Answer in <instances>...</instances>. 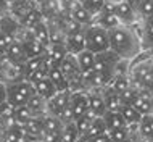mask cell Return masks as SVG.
<instances>
[{
    "label": "cell",
    "instance_id": "6da1fadb",
    "mask_svg": "<svg viewBox=\"0 0 153 142\" xmlns=\"http://www.w3.org/2000/svg\"><path fill=\"white\" fill-rule=\"evenodd\" d=\"M110 49L124 60H134L142 50V37L132 29V26H121L111 29Z\"/></svg>",
    "mask_w": 153,
    "mask_h": 142
},
{
    "label": "cell",
    "instance_id": "7a4b0ae2",
    "mask_svg": "<svg viewBox=\"0 0 153 142\" xmlns=\"http://www.w3.org/2000/svg\"><path fill=\"white\" fill-rule=\"evenodd\" d=\"M85 32V49L94 53H102L110 50V32L98 24L84 26Z\"/></svg>",
    "mask_w": 153,
    "mask_h": 142
},
{
    "label": "cell",
    "instance_id": "3957f363",
    "mask_svg": "<svg viewBox=\"0 0 153 142\" xmlns=\"http://www.w3.org/2000/svg\"><path fill=\"white\" fill-rule=\"evenodd\" d=\"M7 90H8V102L13 107L26 105L29 102V99L36 94V89L32 86V82H29L27 79L7 84Z\"/></svg>",
    "mask_w": 153,
    "mask_h": 142
},
{
    "label": "cell",
    "instance_id": "277c9868",
    "mask_svg": "<svg viewBox=\"0 0 153 142\" xmlns=\"http://www.w3.org/2000/svg\"><path fill=\"white\" fill-rule=\"evenodd\" d=\"M113 11H114V15L118 16V19L121 21V24H124V26H131V24H134L135 21H137V18H139L137 10H135L131 3H127L126 0H121V2L114 3Z\"/></svg>",
    "mask_w": 153,
    "mask_h": 142
},
{
    "label": "cell",
    "instance_id": "5b68a950",
    "mask_svg": "<svg viewBox=\"0 0 153 142\" xmlns=\"http://www.w3.org/2000/svg\"><path fill=\"white\" fill-rule=\"evenodd\" d=\"M71 102V90H63V92H56L50 100H47V113L55 115L60 118L63 110L69 105Z\"/></svg>",
    "mask_w": 153,
    "mask_h": 142
},
{
    "label": "cell",
    "instance_id": "8992f818",
    "mask_svg": "<svg viewBox=\"0 0 153 142\" xmlns=\"http://www.w3.org/2000/svg\"><path fill=\"white\" fill-rule=\"evenodd\" d=\"M71 107L74 121L81 118L82 115L87 113L89 110V90H79V92H71Z\"/></svg>",
    "mask_w": 153,
    "mask_h": 142
},
{
    "label": "cell",
    "instance_id": "52a82bcc",
    "mask_svg": "<svg viewBox=\"0 0 153 142\" xmlns=\"http://www.w3.org/2000/svg\"><path fill=\"white\" fill-rule=\"evenodd\" d=\"M21 29H23L21 21L11 13L0 16V32H3V34L16 39V37L19 36V32H21Z\"/></svg>",
    "mask_w": 153,
    "mask_h": 142
},
{
    "label": "cell",
    "instance_id": "ba28073f",
    "mask_svg": "<svg viewBox=\"0 0 153 142\" xmlns=\"http://www.w3.org/2000/svg\"><path fill=\"white\" fill-rule=\"evenodd\" d=\"M65 45H66V49H68V52L73 53V55H77L79 52L85 50V32H84V28L66 36Z\"/></svg>",
    "mask_w": 153,
    "mask_h": 142
},
{
    "label": "cell",
    "instance_id": "9c48e42d",
    "mask_svg": "<svg viewBox=\"0 0 153 142\" xmlns=\"http://www.w3.org/2000/svg\"><path fill=\"white\" fill-rule=\"evenodd\" d=\"M152 90H139L137 97L134 99L132 105L140 111V115H153V95L150 94Z\"/></svg>",
    "mask_w": 153,
    "mask_h": 142
},
{
    "label": "cell",
    "instance_id": "30bf717a",
    "mask_svg": "<svg viewBox=\"0 0 153 142\" xmlns=\"http://www.w3.org/2000/svg\"><path fill=\"white\" fill-rule=\"evenodd\" d=\"M106 103H105V97L100 92H92L89 90V113L94 116V118H98V116H103L106 113Z\"/></svg>",
    "mask_w": 153,
    "mask_h": 142
},
{
    "label": "cell",
    "instance_id": "8fae6325",
    "mask_svg": "<svg viewBox=\"0 0 153 142\" xmlns=\"http://www.w3.org/2000/svg\"><path fill=\"white\" fill-rule=\"evenodd\" d=\"M39 10L42 11L44 18L48 21H53V19H58L61 15V5L60 0H39Z\"/></svg>",
    "mask_w": 153,
    "mask_h": 142
},
{
    "label": "cell",
    "instance_id": "7c38bea8",
    "mask_svg": "<svg viewBox=\"0 0 153 142\" xmlns=\"http://www.w3.org/2000/svg\"><path fill=\"white\" fill-rule=\"evenodd\" d=\"M152 73H153V61L150 58L148 61H142V63L135 65L134 68H132V81L139 82V84L142 86Z\"/></svg>",
    "mask_w": 153,
    "mask_h": 142
},
{
    "label": "cell",
    "instance_id": "4fadbf2b",
    "mask_svg": "<svg viewBox=\"0 0 153 142\" xmlns=\"http://www.w3.org/2000/svg\"><path fill=\"white\" fill-rule=\"evenodd\" d=\"M44 116V115H42ZM42 116L39 115H34L31 120H27L26 123L23 124L24 129H26L27 136L31 139H40L42 137V132H44V121H42Z\"/></svg>",
    "mask_w": 153,
    "mask_h": 142
},
{
    "label": "cell",
    "instance_id": "5bb4252c",
    "mask_svg": "<svg viewBox=\"0 0 153 142\" xmlns=\"http://www.w3.org/2000/svg\"><path fill=\"white\" fill-rule=\"evenodd\" d=\"M24 50H26L27 58H34V57H44L48 52V47L45 44H42L40 40H37L36 37H32L29 40H24L23 42Z\"/></svg>",
    "mask_w": 153,
    "mask_h": 142
},
{
    "label": "cell",
    "instance_id": "9a60e30c",
    "mask_svg": "<svg viewBox=\"0 0 153 142\" xmlns=\"http://www.w3.org/2000/svg\"><path fill=\"white\" fill-rule=\"evenodd\" d=\"M7 57L10 58V60L16 61V63H21L24 65L27 61V55H26V50H24V45L23 42H19V40H13V42L10 44V47L7 50Z\"/></svg>",
    "mask_w": 153,
    "mask_h": 142
},
{
    "label": "cell",
    "instance_id": "2e32d148",
    "mask_svg": "<svg viewBox=\"0 0 153 142\" xmlns=\"http://www.w3.org/2000/svg\"><path fill=\"white\" fill-rule=\"evenodd\" d=\"M37 3L34 0H15L13 3H10V13L16 16L18 19H21L26 13H29L32 8H36Z\"/></svg>",
    "mask_w": 153,
    "mask_h": 142
},
{
    "label": "cell",
    "instance_id": "e0dca14e",
    "mask_svg": "<svg viewBox=\"0 0 153 142\" xmlns=\"http://www.w3.org/2000/svg\"><path fill=\"white\" fill-rule=\"evenodd\" d=\"M76 58H77V65H79V68H81V73H89V71H92L94 66H95V61H97V55L87 49L77 53Z\"/></svg>",
    "mask_w": 153,
    "mask_h": 142
},
{
    "label": "cell",
    "instance_id": "ac0fdd59",
    "mask_svg": "<svg viewBox=\"0 0 153 142\" xmlns=\"http://www.w3.org/2000/svg\"><path fill=\"white\" fill-rule=\"evenodd\" d=\"M48 79L55 84L58 92L69 90V81H68V78L63 74V71L60 70V66H55V68L48 70Z\"/></svg>",
    "mask_w": 153,
    "mask_h": 142
},
{
    "label": "cell",
    "instance_id": "d6986e66",
    "mask_svg": "<svg viewBox=\"0 0 153 142\" xmlns=\"http://www.w3.org/2000/svg\"><path fill=\"white\" fill-rule=\"evenodd\" d=\"M105 132H108V128H106L105 121H103V116H98V118H95L92 121V124L89 126V129L79 137V139L87 141V139H92V137H95V136L105 134Z\"/></svg>",
    "mask_w": 153,
    "mask_h": 142
},
{
    "label": "cell",
    "instance_id": "ffe728a7",
    "mask_svg": "<svg viewBox=\"0 0 153 142\" xmlns=\"http://www.w3.org/2000/svg\"><path fill=\"white\" fill-rule=\"evenodd\" d=\"M105 89H106V90L103 92V97H105L106 108H108L110 111H121V108H123V105H124L121 94L114 92L113 89H110V87H105Z\"/></svg>",
    "mask_w": 153,
    "mask_h": 142
},
{
    "label": "cell",
    "instance_id": "44dd1931",
    "mask_svg": "<svg viewBox=\"0 0 153 142\" xmlns=\"http://www.w3.org/2000/svg\"><path fill=\"white\" fill-rule=\"evenodd\" d=\"M60 70L63 71V74H65L68 79L73 78V76H76V74H79V73H81V68H79V65H77L76 55L69 53V55L60 63Z\"/></svg>",
    "mask_w": 153,
    "mask_h": 142
},
{
    "label": "cell",
    "instance_id": "7402d4cb",
    "mask_svg": "<svg viewBox=\"0 0 153 142\" xmlns=\"http://www.w3.org/2000/svg\"><path fill=\"white\" fill-rule=\"evenodd\" d=\"M34 89H36V94H39L40 97L50 100L53 95H55L58 90H56L55 84L50 81V79H44V81H39V82H34Z\"/></svg>",
    "mask_w": 153,
    "mask_h": 142
},
{
    "label": "cell",
    "instance_id": "603a6c76",
    "mask_svg": "<svg viewBox=\"0 0 153 142\" xmlns=\"http://www.w3.org/2000/svg\"><path fill=\"white\" fill-rule=\"evenodd\" d=\"M44 15H42V11L39 10V7H36V8H32V10L29 11V13H26L23 16L19 21H21V24L24 28H29V29H32L34 26H37L40 21H44Z\"/></svg>",
    "mask_w": 153,
    "mask_h": 142
},
{
    "label": "cell",
    "instance_id": "cb8c5ba5",
    "mask_svg": "<svg viewBox=\"0 0 153 142\" xmlns=\"http://www.w3.org/2000/svg\"><path fill=\"white\" fill-rule=\"evenodd\" d=\"M103 121H105V124H106V128H108V129L126 126V121H124V116L121 115V111H110V110H106V113L103 115Z\"/></svg>",
    "mask_w": 153,
    "mask_h": 142
},
{
    "label": "cell",
    "instance_id": "d4e9b609",
    "mask_svg": "<svg viewBox=\"0 0 153 142\" xmlns=\"http://www.w3.org/2000/svg\"><path fill=\"white\" fill-rule=\"evenodd\" d=\"M121 115L124 116L126 124H135V123H140V120H142L140 111L132 103H124L121 108Z\"/></svg>",
    "mask_w": 153,
    "mask_h": 142
},
{
    "label": "cell",
    "instance_id": "484cf974",
    "mask_svg": "<svg viewBox=\"0 0 153 142\" xmlns=\"http://www.w3.org/2000/svg\"><path fill=\"white\" fill-rule=\"evenodd\" d=\"M26 105L31 108L34 115L42 116V115L47 113V99L40 97L39 94H34V95H32V97L29 99V102H27Z\"/></svg>",
    "mask_w": 153,
    "mask_h": 142
},
{
    "label": "cell",
    "instance_id": "4316f807",
    "mask_svg": "<svg viewBox=\"0 0 153 142\" xmlns=\"http://www.w3.org/2000/svg\"><path fill=\"white\" fill-rule=\"evenodd\" d=\"M32 32H34V37L37 40H40L42 44H45L48 47L50 45V26L47 24V21H40L37 26L32 28Z\"/></svg>",
    "mask_w": 153,
    "mask_h": 142
},
{
    "label": "cell",
    "instance_id": "83f0119b",
    "mask_svg": "<svg viewBox=\"0 0 153 142\" xmlns=\"http://www.w3.org/2000/svg\"><path fill=\"white\" fill-rule=\"evenodd\" d=\"M131 86H132V82H131V78L127 76V74H116V76L113 78V81L110 82L108 87L113 89L114 92L123 94L124 90H127Z\"/></svg>",
    "mask_w": 153,
    "mask_h": 142
},
{
    "label": "cell",
    "instance_id": "f1b7e54d",
    "mask_svg": "<svg viewBox=\"0 0 153 142\" xmlns=\"http://www.w3.org/2000/svg\"><path fill=\"white\" fill-rule=\"evenodd\" d=\"M77 141H79V131L76 128V123L73 121V123L63 124L60 142H77Z\"/></svg>",
    "mask_w": 153,
    "mask_h": 142
},
{
    "label": "cell",
    "instance_id": "f546056e",
    "mask_svg": "<svg viewBox=\"0 0 153 142\" xmlns=\"http://www.w3.org/2000/svg\"><path fill=\"white\" fill-rule=\"evenodd\" d=\"M153 134V115H143L139 123V136L142 139Z\"/></svg>",
    "mask_w": 153,
    "mask_h": 142
},
{
    "label": "cell",
    "instance_id": "4dcf8cb0",
    "mask_svg": "<svg viewBox=\"0 0 153 142\" xmlns=\"http://www.w3.org/2000/svg\"><path fill=\"white\" fill-rule=\"evenodd\" d=\"M34 113H32V110L27 105H21V107H15V120L18 124H23L26 123L27 120H31Z\"/></svg>",
    "mask_w": 153,
    "mask_h": 142
},
{
    "label": "cell",
    "instance_id": "1f68e13d",
    "mask_svg": "<svg viewBox=\"0 0 153 142\" xmlns=\"http://www.w3.org/2000/svg\"><path fill=\"white\" fill-rule=\"evenodd\" d=\"M44 68V57H34L27 58V61L24 63V73H26V79L31 76L34 71Z\"/></svg>",
    "mask_w": 153,
    "mask_h": 142
},
{
    "label": "cell",
    "instance_id": "d6a6232c",
    "mask_svg": "<svg viewBox=\"0 0 153 142\" xmlns=\"http://www.w3.org/2000/svg\"><path fill=\"white\" fill-rule=\"evenodd\" d=\"M137 15L143 19L150 18V16L153 15V0H139Z\"/></svg>",
    "mask_w": 153,
    "mask_h": 142
},
{
    "label": "cell",
    "instance_id": "836d02e7",
    "mask_svg": "<svg viewBox=\"0 0 153 142\" xmlns=\"http://www.w3.org/2000/svg\"><path fill=\"white\" fill-rule=\"evenodd\" d=\"M94 120H95V118H94V116L87 111L85 115H82L81 118H77L76 121H74V123H76L77 131H79V137H81L82 134H84V132L87 131V129H89V126L92 124V121H94Z\"/></svg>",
    "mask_w": 153,
    "mask_h": 142
},
{
    "label": "cell",
    "instance_id": "e575fe53",
    "mask_svg": "<svg viewBox=\"0 0 153 142\" xmlns=\"http://www.w3.org/2000/svg\"><path fill=\"white\" fill-rule=\"evenodd\" d=\"M108 136L111 137V141H127V139L131 137L127 126L114 128V129H108Z\"/></svg>",
    "mask_w": 153,
    "mask_h": 142
},
{
    "label": "cell",
    "instance_id": "d590c367",
    "mask_svg": "<svg viewBox=\"0 0 153 142\" xmlns=\"http://www.w3.org/2000/svg\"><path fill=\"white\" fill-rule=\"evenodd\" d=\"M106 2H108V0H85L82 5H84V7L90 11V13L95 16L97 13H100V11H102V8L105 7Z\"/></svg>",
    "mask_w": 153,
    "mask_h": 142
},
{
    "label": "cell",
    "instance_id": "8d00e7d4",
    "mask_svg": "<svg viewBox=\"0 0 153 142\" xmlns=\"http://www.w3.org/2000/svg\"><path fill=\"white\" fill-rule=\"evenodd\" d=\"M44 79H48V71L45 70V68H40V70H37L34 71V73L31 74L29 78H27V81L29 82H39V81H44Z\"/></svg>",
    "mask_w": 153,
    "mask_h": 142
},
{
    "label": "cell",
    "instance_id": "74e56055",
    "mask_svg": "<svg viewBox=\"0 0 153 142\" xmlns=\"http://www.w3.org/2000/svg\"><path fill=\"white\" fill-rule=\"evenodd\" d=\"M13 40H15L13 37L3 34V32H0V57L7 55V50H8V47H10V44L13 42Z\"/></svg>",
    "mask_w": 153,
    "mask_h": 142
},
{
    "label": "cell",
    "instance_id": "f35d334b",
    "mask_svg": "<svg viewBox=\"0 0 153 142\" xmlns=\"http://www.w3.org/2000/svg\"><path fill=\"white\" fill-rule=\"evenodd\" d=\"M8 102V90H7V84L0 82V105Z\"/></svg>",
    "mask_w": 153,
    "mask_h": 142
},
{
    "label": "cell",
    "instance_id": "ab89813d",
    "mask_svg": "<svg viewBox=\"0 0 153 142\" xmlns=\"http://www.w3.org/2000/svg\"><path fill=\"white\" fill-rule=\"evenodd\" d=\"M87 142H113V141H111V137L108 136V132H105V134H100V136L92 137V139H87Z\"/></svg>",
    "mask_w": 153,
    "mask_h": 142
},
{
    "label": "cell",
    "instance_id": "60d3db41",
    "mask_svg": "<svg viewBox=\"0 0 153 142\" xmlns=\"http://www.w3.org/2000/svg\"><path fill=\"white\" fill-rule=\"evenodd\" d=\"M10 13V3L7 0H0V16Z\"/></svg>",
    "mask_w": 153,
    "mask_h": 142
},
{
    "label": "cell",
    "instance_id": "b9f144b4",
    "mask_svg": "<svg viewBox=\"0 0 153 142\" xmlns=\"http://www.w3.org/2000/svg\"><path fill=\"white\" fill-rule=\"evenodd\" d=\"M143 141H145V142H153V134H152V136H148V137H145Z\"/></svg>",
    "mask_w": 153,
    "mask_h": 142
},
{
    "label": "cell",
    "instance_id": "7bdbcfd3",
    "mask_svg": "<svg viewBox=\"0 0 153 142\" xmlns=\"http://www.w3.org/2000/svg\"><path fill=\"white\" fill-rule=\"evenodd\" d=\"M0 82H3V74H2V71H0Z\"/></svg>",
    "mask_w": 153,
    "mask_h": 142
},
{
    "label": "cell",
    "instance_id": "ee69618b",
    "mask_svg": "<svg viewBox=\"0 0 153 142\" xmlns=\"http://www.w3.org/2000/svg\"><path fill=\"white\" fill-rule=\"evenodd\" d=\"M113 142H129V139L127 141H113Z\"/></svg>",
    "mask_w": 153,
    "mask_h": 142
},
{
    "label": "cell",
    "instance_id": "f6af8a7d",
    "mask_svg": "<svg viewBox=\"0 0 153 142\" xmlns=\"http://www.w3.org/2000/svg\"><path fill=\"white\" fill-rule=\"evenodd\" d=\"M7 2H8V3H13V2H15V0H7Z\"/></svg>",
    "mask_w": 153,
    "mask_h": 142
},
{
    "label": "cell",
    "instance_id": "bcb514c9",
    "mask_svg": "<svg viewBox=\"0 0 153 142\" xmlns=\"http://www.w3.org/2000/svg\"><path fill=\"white\" fill-rule=\"evenodd\" d=\"M77 2H79V3H84V2H85V0H77Z\"/></svg>",
    "mask_w": 153,
    "mask_h": 142
},
{
    "label": "cell",
    "instance_id": "7dc6e473",
    "mask_svg": "<svg viewBox=\"0 0 153 142\" xmlns=\"http://www.w3.org/2000/svg\"><path fill=\"white\" fill-rule=\"evenodd\" d=\"M77 142H87V141H82V139H79V141H77Z\"/></svg>",
    "mask_w": 153,
    "mask_h": 142
},
{
    "label": "cell",
    "instance_id": "c3c4849f",
    "mask_svg": "<svg viewBox=\"0 0 153 142\" xmlns=\"http://www.w3.org/2000/svg\"><path fill=\"white\" fill-rule=\"evenodd\" d=\"M0 142H3V141H2V139H0Z\"/></svg>",
    "mask_w": 153,
    "mask_h": 142
}]
</instances>
